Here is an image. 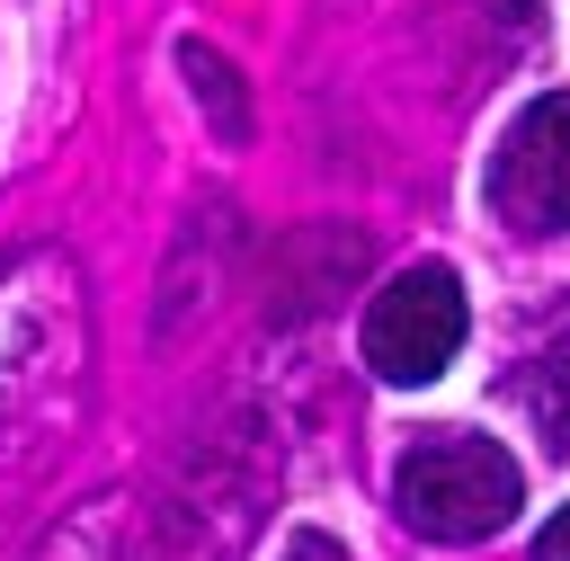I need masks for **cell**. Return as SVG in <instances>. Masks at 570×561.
<instances>
[{
  "mask_svg": "<svg viewBox=\"0 0 570 561\" xmlns=\"http://www.w3.org/2000/svg\"><path fill=\"white\" fill-rule=\"evenodd\" d=\"M80 401V276L71 258H18L0 276V490L36 472Z\"/></svg>",
  "mask_w": 570,
  "mask_h": 561,
  "instance_id": "1",
  "label": "cell"
},
{
  "mask_svg": "<svg viewBox=\"0 0 570 561\" xmlns=\"http://www.w3.org/2000/svg\"><path fill=\"white\" fill-rule=\"evenodd\" d=\"M517 499H525V472L508 463V445L463 436V427L419 436L401 454V472H392V508L428 543H481V534H499L517 516Z\"/></svg>",
  "mask_w": 570,
  "mask_h": 561,
  "instance_id": "2",
  "label": "cell"
},
{
  "mask_svg": "<svg viewBox=\"0 0 570 561\" xmlns=\"http://www.w3.org/2000/svg\"><path fill=\"white\" fill-rule=\"evenodd\" d=\"M463 329H472V312H463L454 267H436V258L428 267H401L365 303V365L383 383H436L463 356Z\"/></svg>",
  "mask_w": 570,
  "mask_h": 561,
  "instance_id": "3",
  "label": "cell"
},
{
  "mask_svg": "<svg viewBox=\"0 0 570 561\" xmlns=\"http://www.w3.org/2000/svg\"><path fill=\"white\" fill-rule=\"evenodd\" d=\"M490 205L508 232H570V89L534 98L490 151Z\"/></svg>",
  "mask_w": 570,
  "mask_h": 561,
  "instance_id": "4",
  "label": "cell"
},
{
  "mask_svg": "<svg viewBox=\"0 0 570 561\" xmlns=\"http://www.w3.org/2000/svg\"><path fill=\"white\" fill-rule=\"evenodd\" d=\"M517 410L534 419V436L552 445V454H570V329H552L525 365H517Z\"/></svg>",
  "mask_w": 570,
  "mask_h": 561,
  "instance_id": "5",
  "label": "cell"
},
{
  "mask_svg": "<svg viewBox=\"0 0 570 561\" xmlns=\"http://www.w3.org/2000/svg\"><path fill=\"white\" fill-rule=\"evenodd\" d=\"M178 62H187V80H196V107H214V134H223V142H240V134H249V107H240L232 62H223V53H205V45H178Z\"/></svg>",
  "mask_w": 570,
  "mask_h": 561,
  "instance_id": "6",
  "label": "cell"
},
{
  "mask_svg": "<svg viewBox=\"0 0 570 561\" xmlns=\"http://www.w3.org/2000/svg\"><path fill=\"white\" fill-rule=\"evenodd\" d=\"M534 561H570V508H561V516L534 534Z\"/></svg>",
  "mask_w": 570,
  "mask_h": 561,
  "instance_id": "7",
  "label": "cell"
}]
</instances>
